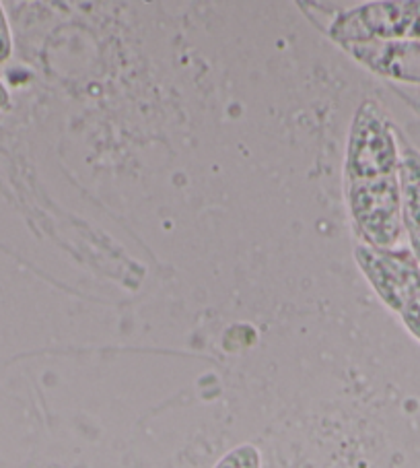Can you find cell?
<instances>
[{"label": "cell", "instance_id": "obj_1", "mask_svg": "<svg viewBox=\"0 0 420 468\" xmlns=\"http://www.w3.org/2000/svg\"><path fill=\"white\" fill-rule=\"evenodd\" d=\"M352 228L362 246L395 248L404 238L400 143L377 101H362L352 118L344 164Z\"/></svg>", "mask_w": 420, "mask_h": 468}, {"label": "cell", "instance_id": "obj_2", "mask_svg": "<svg viewBox=\"0 0 420 468\" xmlns=\"http://www.w3.org/2000/svg\"><path fill=\"white\" fill-rule=\"evenodd\" d=\"M354 258L379 300L398 314L410 335L420 341V264L410 248L359 244Z\"/></svg>", "mask_w": 420, "mask_h": 468}, {"label": "cell", "instance_id": "obj_3", "mask_svg": "<svg viewBox=\"0 0 420 468\" xmlns=\"http://www.w3.org/2000/svg\"><path fill=\"white\" fill-rule=\"evenodd\" d=\"M341 44L420 42V3H377L342 15L332 26Z\"/></svg>", "mask_w": 420, "mask_h": 468}, {"label": "cell", "instance_id": "obj_4", "mask_svg": "<svg viewBox=\"0 0 420 468\" xmlns=\"http://www.w3.org/2000/svg\"><path fill=\"white\" fill-rule=\"evenodd\" d=\"M346 50L379 75L420 85V42L346 44Z\"/></svg>", "mask_w": 420, "mask_h": 468}, {"label": "cell", "instance_id": "obj_5", "mask_svg": "<svg viewBox=\"0 0 420 468\" xmlns=\"http://www.w3.org/2000/svg\"><path fill=\"white\" fill-rule=\"evenodd\" d=\"M400 190L404 233L420 264V151L408 143L400 144Z\"/></svg>", "mask_w": 420, "mask_h": 468}, {"label": "cell", "instance_id": "obj_6", "mask_svg": "<svg viewBox=\"0 0 420 468\" xmlns=\"http://www.w3.org/2000/svg\"><path fill=\"white\" fill-rule=\"evenodd\" d=\"M215 468H262V456L252 443H241V446L227 452Z\"/></svg>", "mask_w": 420, "mask_h": 468}, {"label": "cell", "instance_id": "obj_7", "mask_svg": "<svg viewBox=\"0 0 420 468\" xmlns=\"http://www.w3.org/2000/svg\"><path fill=\"white\" fill-rule=\"evenodd\" d=\"M13 56V36L9 21H6V15L3 11V5H0V62H6Z\"/></svg>", "mask_w": 420, "mask_h": 468}, {"label": "cell", "instance_id": "obj_8", "mask_svg": "<svg viewBox=\"0 0 420 468\" xmlns=\"http://www.w3.org/2000/svg\"><path fill=\"white\" fill-rule=\"evenodd\" d=\"M13 108V100L9 89L5 87L3 80H0V112H9Z\"/></svg>", "mask_w": 420, "mask_h": 468}, {"label": "cell", "instance_id": "obj_9", "mask_svg": "<svg viewBox=\"0 0 420 468\" xmlns=\"http://www.w3.org/2000/svg\"><path fill=\"white\" fill-rule=\"evenodd\" d=\"M412 103H416V106H420V95H416V98H410Z\"/></svg>", "mask_w": 420, "mask_h": 468}]
</instances>
